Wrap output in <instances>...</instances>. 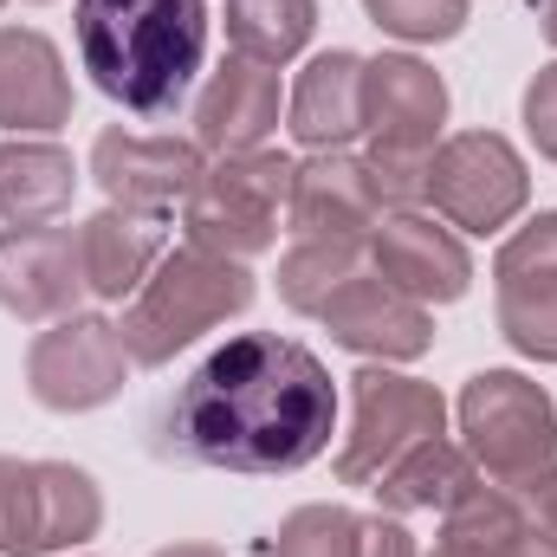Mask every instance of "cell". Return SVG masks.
Masks as SVG:
<instances>
[{
    "label": "cell",
    "mask_w": 557,
    "mask_h": 557,
    "mask_svg": "<svg viewBox=\"0 0 557 557\" xmlns=\"http://www.w3.org/2000/svg\"><path fill=\"white\" fill-rule=\"evenodd\" d=\"M311 33H318V0H227V46L273 72L311 46Z\"/></svg>",
    "instance_id": "cell-23"
},
{
    "label": "cell",
    "mask_w": 557,
    "mask_h": 557,
    "mask_svg": "<svg viewBox=\"0 0 557 557\" xmlns=\"http://www.w3.org/2000/svg\"><path fill=\"white\" fill-rule=\"evenodd\" d=\"M383 221L370 162L350 149H311L292 169V201H285V227L298 240H344V247H370Z\"/></svg>",
    "instance_id": "cell-14"
},
{
    "label": "cell",
    "mask_w": 557,
    "mask_h": 557,
    "mask_svg": "<svg viewBox=\"0 0 557 557\" xmlns=\"http://www.w3.org/2000/svg\"><path fill=\"white\" fill-rule=\"evenodd\" d=\"M357 273H363V247H344V240H292V253L278 260V298L298 318H318L324 298Z\"/></svg>",
    "instance_id": "cell-24"
},
{
    "label": "cell",
    "mask_w": 557,
    "mask_h": 557,
    "mask_svg": "<svg viewBox=\"0 0 557 557\" xmlns=\"http://www.w3.org/2000/svg\"><path fill=\"white\" fill-rule=\"evenodd\" d=\"M253 273L247 260H227V253H208V247H169L156 260V273L137 285L131 311H124V350L143 370H162L175 363L188 344H201L214 324L240 318L253 305Z\"/></svg>",
    "instance_id": "cell-3"
},
{
    "label": "cell",
    "mask_w": 557,
    "mask_h": 557,
    "mask_svg": "<svg viewBox=\"0 0 557 557\" xmlns=\"http://www.w3.org/2000/svg\"><path fill=\"white\" fill-rule=\"evenodd\" d=\"M545 39L557 46V0H545Z\"/></svg>",
    "instance_id": "cell-32"
},
{
    "label": "cell",
    "mask_w": 557,
    "mask_h": 557,
    "mask_svg": "<svg viewBox=\"0 0 557 557\" xmlns=\"http://www.w3.org/2000/svg\"><path fill=\"white\" fill-rule=\"evenodd\" d=\"M434 557H467V552H454V545H434Z\"/></svg>",
    "instance_id": "cell-33"
},
{
    "label": "cell",
    "mask_w": 557,
    "mask_h": 557,
    "mask_svg": "<svg viewBox=\"0 0 557 557\" xmlns=\"http://www.w3.org/2000/svg\"><path fill=\"white\" fill-rule=\"evenodd\" d=\"M85 298L78 234L72 227H13L0 240V311L20 324H59Z\"/></svg>",
    "instance_id": "cell-16"
},
{
    "label": "cell",
    "mask_w": 557,
    "mask_h": 557,
    "mask_svg": "<svg viewBox=\"0 0 557 557\" xmlns=\"http://www.w3.org/2000/svg\"><path fill=\"white\" fill-rule=\"evenodd\" d=\"M370 273L389 278L403 298L416 305H454L467 298L473 285V253L460 247V234L421 208H403V214H383L376 234H370Z\"/></svg>",
    "instance_id": "cell-13"
},
{
    "label": "cell",
    "mask_w": 557,
    "mask_h": 557,
    "mask_svg": "<svg viewBox=\"0 0 557 557\" xmlns=\"http://www.w3.org/2000/svg\"><path fill=\"white\" fill-rule=\"evenodd\" d=\"M519 117H525V137L539 143V156L557 162V59L525 85V98H519Z\"/></svg>",
    "instance_id": "cell-27"
},
{
    "label": "cell",
    "mask_w": 557,
    "mask_h": 557,
    "mask_svg": "<svg viewBox=\"0 0 557 557\" xmlns=\"http://www.w3.org/2000/svg\"><path fill=\"white\" fill-rule=\"evenodd\" d=\"M33 7H46V0H33Z\"/></svg>",
    "instance_id": "cell-34"
},
{
    "label": "cell",
    "mask_w": 557,
    "mask_h": 557,
    "mask_svg": "<svg viewBox=\"0 0 557 557\" xmlns=\"http://www.w3.org/2000/svg\"><path fill=\"white\" fill-rule=\"evenodd\" d=\"M512 499H519V512H525V519H532L539 532H552V539H557V467L545 473V480H532V486H519Z\"/></svg>",
    "instance_id": "cell-29"
},
{
    "label": "cell",
    "mask_w": 557,
    "mask_h": 557,
    "mask_svg": "<svg viewBox=\"0 0 557 557\" xmlns=\"http://www.w3.org/2000/svg\"><path fill=\"white\" fill-rule=\"evenodd\" d=\"M318 324L331 331V344H344V350H357L370 363H416V357L434 350V311L416 305V298H403L389 278H376L370 267L357 278H344L324 298Z\"/></svg>",
    "instance_id": "cell-12"
},
{
    "label": "cell",
    "mask_w": 557,
    "mask_h": 557,
    "mask_svg": "<svg viewBox=\"0 0 557 557\" xmlns=\"http://www.w3.org/2000/svg\"><path fill=\"white\" fill-rule=\"evenodd\" d=\"M292 156L285 149H240V156H214L201 169V182L182 201V227L188 247L227 253V260H253L278 247V221L292 201Z\"/></svg>",
    "instance_id": "cell-5"
},
{
    "label": "cell",
    "mask_w": 557,
    "mask_h": 557,
    "mask_svg": "<svg viewBox=\"0 0 557 557\" xmlns=\"http://www.w3.org/2000/svg\"><path fill=\"white\" fill-rule=\"evenodd\" d=\"M0 7H7V0H0Z\"/></svg>",
    "instance_id": "cell-35"
},
{
    "label": "cell",
    "mask_w": 557,
    "mask_h": 557,
    "mask_svg": "<svg viewBox=\"0 0 557 557\" xmlns=\"http://www.w3.org/2000/svg\"><path fill=\"white\" fill-rule=\"evenodd\" d=\"M201 169L208 162L195 137H137L111 124L91 143V182L104 188L111 208H131V214H169L175 201H188Z\"/></svg>",
    "instance_id": "cell-11"
},
{
    "label": "cell",
    "mask_w": 557,
    "mask_h": 557,
    "mask_svg": "<svg viewBox=\"0 0 557 557\" xmlns=\"http://www.w3.org/2000/svg\"><path fill=\"white\" fill-rule=\"evenodd\" d=\"M78 59L91 85L143 124L188 104L208 65V0H78Z\"/></svg>",
    "instance_id": "cell-2"
},
{
    "label": "cell",
    "mask_w": 557,
    "mask_h": 557,
    "mask_svg": "<svg viewBox=\"0 0 557 557\" xmlns=\"http://www.w3.org/2000/svg\"><path fill=\"white\" fill-rule=\"evenodd\" d=\"M337 434V383L331 370L278 337L240 331L201 370L162 403L156 454L175 467H214V473H298L311 467Z\"/></svg>",
    "instance_id": "cell-1"
},
{
    "label": "cell",
    "mask_w": 557,
    "mask_h": 557,
    "mask_svg": "<svg viewBox=\"0 0 557 557\" xmlns=\"http://www.w3.org/2000/svg\"><path fill=\"white\" fill-rule=\"evenodd\" d=\"M363 13L403 46H441V39L467 33L473 0H363Z\"/></svg>",
    "instance_id": "cell-26"
},
{
    "label": "cell",
    "mask_w": 557,
    "mask_h": 557,
    "mask_svg": "<svg viewBox=\"0 0 557 557\" xmlns=\"http://www.w3.org/2000/svg\"><path fill=\"white\" fill-rule=\"evenodd\" d=\"M473 486H480L473 454H467L460 441H447V434H428V441H416L370 493H376V506H383L389 519H409V512H447V506H460Z\"/></svg>",
    "instance_id": "cell-22"
},
{
    "label": "cell",
    "mask_w": 557,
    "mask_h": 557,
    "mask_svg": "<svg viewBox=\"0 0 557 557\" xmlns=\"http://www.w3.org/2000/svg\"><path fill=\"white\" fill-rule=\"evenodd\" d=\"M447 124V85L416 52H383L363 59V131L370 149H403V156H434Z\"/></svg>",
    "instance_id": "cell-15"
},
{
    "label": "cell",
    "mask_w": 557,
    "mask_h": 557,
    "mask_svg": "<svg viewBox=\"0 0 557 557\" xmlns=\"http://www.w3.org/2000/svg\"><path fill=\"white\" fill-rule=\"evenodd\" d=\"M149 557H227L221 545H201V539H182V545H162V552H149Z\"/></svg>",
    "instance_id": "cell-31"
},
{
    "label": "cell",
    "mask_w": 557,
    "mask_h": 557,
    "mask_svg": "<svg viewBox=\"0 0 557 557\" xmlns=\"http://www.w3.org/2000/svg\"><path fill=\"white\" fill-rule=\"evenodd\" d=\"M104 525V493L72 460L0 454V557H65Z\"/></svg>",
    "instance_id": "cell-6"
},
{
    "label": "cell",
    "mask_w": 557,
    "mask_h": 557,
    "mask_svg": "<svg viewBox=\"0 0 557 557\" xmlns=\"http://www.w3.org/2000/svg\"><path fill=\"white\" fill-rule=\"evenodd\" d=\"M428 201L454 234H499L532 201V169L499 131H460L428 162Z\"/></svg>",
    "instance_id": "cell-8"
},
{
    "label": "cell",
    "mask_w": 557,
    "mask_h": 557,
    "mask_svg": "<svg viewBox=\"0 0 557 557\" xmlns=\"http://www.w3.org/2000/svg\"><path fill=\"white\" fill-rule=\"evenodd\" d=\"M65 557H72V552H65Z\"/></svg>",
    "instance_id": "cell-36"
},
{
    "label": "cell",
    "mask_w": 557,
    "mask_h": 557,
    "mask_svg": "<svg viewBox=\"0 0 557 557\" xmlns=\"http://www.w3.org/2000/svg\"><path fill=\"white\" fill-rule=\"evenodd\" d=\"M493 292H499V337L532 363H557V214H532L499 247Z\"/></svg>",
    "instance_id": "cell-10"
},
{
    "label": "cell",
    "mask_w": 557,
    "mask_h": 557,
    "mask_svg": "<svg viewBox=\"0 0 557 557\" xmlns=\"http://www.w3.org/2000/svg\"><path fill=\"white\" fill-rule=\"evenodd\" d=\"M169 253V214H131V208H98L78 227V267L91 298H137V285Z\"/></svg>",
    "instance_id": "cell-19"
},
{
    "label": "cell",
    "mask_w": 557,
    "mask_h": 557,
    "mask_svg": "<svg viewBox=\"0 0 557 557\" xmlns=\"http://www.w3.org/2000/svg\"><path fill=\"white\" fill-rule=\"evenodd\" d=\"M363 557H416V539L403 519H363Z\"/></svg>",
    "instance_id": "cell-28"
},
{
    "label": "cell",
    "mask_w": 557,
    "mask_h": 557,
    "mask_svg": "<svg viewBox=\"0 0 557 557\" xmlns=\"http://www.w3.org/2000/svg\"><path fill=\"white\" fill-rule=\"evenodd\" d=\"M447 434V403L434 383L403 376L389 363H363L350 376V434L337 447V480L344 486H376L416 441Z\"/></svg>",
    "instance_id": "cell-7"
},
{
    "label": "cell",
    "mask_w": 557,
    "mask_h": 557,
    "mask_svg": "<svg viewBox=\"0 0 557 557\" xmlns=\"http://www.w3.org/2000/svg\"><path fill=\"white\" fill-rule=\"evenodd\" d=\"M267 557H363V519L350 506H298L267 539Z\"/></svg>",
    "instance_id": "cell-25"
},
{
    "label": "cell",
    "mask_w": 557,
    "mask_h": 557,
    "mask_svg": "<svg viewBox=\"0 0 557 557\" xmlns=\"http://www.w3.org/2000/svg\"><path fill=\"white\" fill-rule=\"evenodd\" d=\"M72 124V78L39 26H0V131L52 137Z\"/></svg>",
    "instance_id": "cell-18"
},
{
    "label": "cell",
    "mask_w": 557,
    "mask_h": 557,
    "mask_svg": "<svg viewBox=\"0 0 557 557\" xmlns=\"http://www.w3.org/2000/svg\"><path fill=\"white\" fill-rule=\"evenodd\" d=\"M493 557H557V539L552 532H539V525H525V532H512Z\"/></svg>",
    "instance_id": "cell-30"
},
{
    "label": "cell",
    "mask_w": 557,
    "mask_h": 557,
    "mask_svg": "<svg viewBox=\"0 0 557 557\" xmlns=\"http://www.w3.org/2000/svg\"><path fill=\"white\" fill-rule=\"evenodd\" d=\"M78 195V162L52 137L0 143V221L7 227H52Z\"/></svg>",
    "instance_id": "cell-21"
},
{
    "label": "cell",
    "mask_w": 557,
    "mask_h": 557,
    "mask_svg": "<svg viewBox=\"0 0 557 557\" xmlns=\"http://www.w3.org/2000/svg\"><path fill=\"white\" fill-rule=\"evenodd\" d=\"M454 421H460V447L473 454L480 480H493L499 493H519V486L545 480L557 467V409L519 370L467 376Z\"/></svg>",
    "instance_id": "cell-4"
},
{
    "label": "cell",
    "mask_w": 557,
    "mask_h": 557,
    "mask_svg": "<svg viewBox=\"0 0 557 557\" xmlns=\"http://www.w3.org/2000/svg\"><path fill=\"white\" fill-rule=\"evenodd\" d=\"M131 376V350H124V331L98 311H72L59 324H46L33 344H26V389L39 409L52 416H85V409H104Z\"/></svg>",
    "instance_id": "cell-9"
},
{
    "label": "cell",
    "mask_w": 557,
    "mask_h": 557,
    "mask_svg": "<svg viewBox=\"0 0 557 557\" xmlns=\"http://www.w3.org/2000/svg\"><path fill=\"white\" fill-rule=\"evenodd\" d=\"M285 131L305 149H344L350 137H363V59L344 46L305 59L285 98Z\"/></svg>",
    "instance_id": "cell-20"
},
{
    "label": "cell",
    "mask_w": 557,
    "mask_h": 557,
    "mask_svg": "<svg viewBox=\"0 0 557 557\" xmlns=\"http://www.w3.org/2000/svg\"><path fill=\"white\" fill-rule=\"evenodd\" d=\"M278 111H285V91H278L273 65L227 52L195 98V143H201V156L267 149V137L278 131Z\"/></svg>",
    "instance_id": "cell-17"
}]
</instances>
